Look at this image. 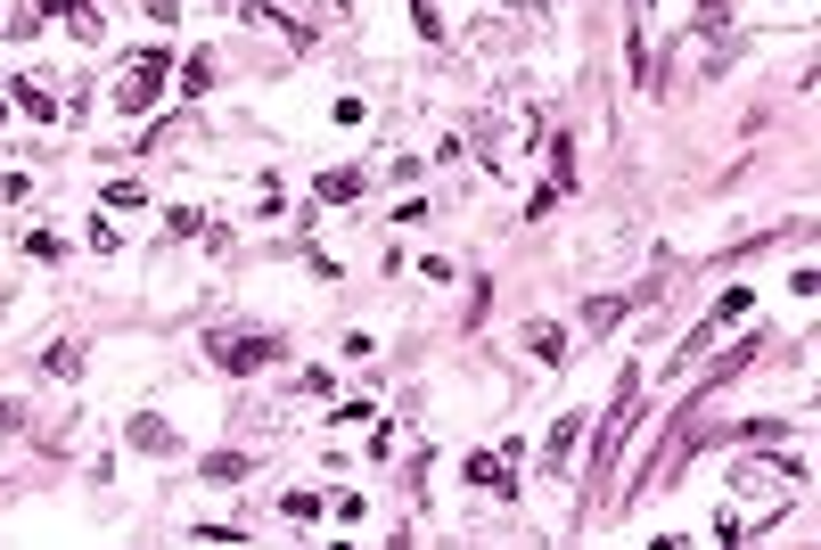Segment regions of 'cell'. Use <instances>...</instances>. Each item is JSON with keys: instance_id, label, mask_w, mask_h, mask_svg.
Wrapping results in <instances>:
<instances>
[{"instance_id": "obj_1", "label": "cell", "mask_w": 821, "mask_h": 550, "mask_svg": "<svg viewBox=\"0 0 821 550\" xmlns=\"http://www.w3.org/2000/svg\"><path fill=\"white\" fill-rule=\"evenodd\" d=\"M469 140H477V157H485L501 181H525V157L542 148V116L525 108V99H493V108L477 116Z\"/></svg>"}, {"instance_id": "obj_2", "label": "cell", "mask_w": 821, "mask_h": 550, "mask_svg": "<svg viewBox=\"0 0 821 550\" xmlns=\"http://www.w3.org/2000/svg\"><path fill=\"white\" fill-rule=\"evenodd\" d=\"M164 74H173V58H164V50H132V58H123V74H116V108L123 116H149L157 91H164Z\"/></svg>"}, {"instance_id": "obj_3", "label": "cell", "mask_w": 821, "mask_h": 550, "mask_svg": "<svg viewBox=\"0 0 821 550\" xmlns=\"http://www.w3.org/2000/svg\"><path fill=\"white\" fill-rule=\"evenodd\" d=\"M206 353H214L222 370H263V362H280V337H263V329H222V337H206Z\"/></svg>"}, {"instance_id": "obj_4", "label": "cell", "mask_w": 821, "mask_h": 550, "mask_svg": "<svg viewBox=\"0 0 821 550\" xmlns=\"http://www.w3.org/2000/svg\"><path fill=\"white\" fill-rule=\"evenodd\" d=\"M271 17H288L297 33H321V26L346 17V0H271Z\"/></svg>"}, {"instance_id": "obj_5", "label": "cell", "mask_w": 821, "mask_h": 550, "mask_svg": "<svg viewBox=\"0 0 821 550\" xmlns=\"http://www.w3.org/2000/svg\"><path fill=\"white\" fill-rule=\"evenodd\" d=\"M9 108H26L33 123H58V91H50V82H17V91H9Z\"/></svg>"}, {"instance_id": "obj_6", "label": "cell", "mask_w": 821, "mask_h": 550, "mask_svg": "<svg viewBox=\"0 0 821 550\" xmlns=\"http://www.w3.org/2000/svg\"><path fill=\"white\" fill-rule=\"evenodd\" d=\"M575 436H583V411H567L551 436H542V460H551V469H567V460H575Z\"/></svg>"}, {"instance_id": "obj_7", "label": "cell", "mask_w": 821, "mask_h": 550, "mask_svg": "<svg viewBox=\"0 0 821 550\" xmlns=\"http://www.w3.org/2000/svg\"><path fill=\"white\" fill-rule=\"evenodd\" d=\"M469 484H485V493H518V477H510V460H501V452H477L469 460Z\"/></svg>"}, {"instance_id": "obj_8", "label": "cell", "mask_w": 821, "mask_h": 550, "mask_svg": "<svg viewBox=\"0 0 821 550\" xmlns=\"http://www.w3.org/2000/svg\"><path fill=\"white\" fill-rule=\"evenodd\" d=\"M525 353H534V362H567V329L559 321H534V329H525Z\"/></svg>"}, {"instance_id": "obj_9", "label": "cell", "mask_w": 821, "mask_h": 550, "mask_svg": "<svg viewBox=\"0 0 821 550\" xmlns=\"http://www.w3.org/2000/svg\"><path fill=\"white\" fill-rule=\"evenodd\" d=\"M312 198H321V206H346V198H362V173H321V181H312Z\"/></svg>"}, {"instance_id": "obj_10", "label": "cell", "mask_w": 821, "mask_h": 550, "mask_svg": "<svg viewBox=\"0 0 821 550\" xmlns=\"http://www.w3.org/2000/svg\"><path fill=\"white\" fill-rule=\"evenodd\" d=\"M198 469H206V477H214V484H239V477H247V452H206V460H198Z\"/></svg>"}, {"instance_id": "obj_11", "label": "cell", "mask_w": 821, "mask_h": 550, "mask_svg": "<svg viewBox=\"0 0 821 550\" xmlns=\"http://www.w3.org/2000/svg\"><path fill=\"white\" fill-rule=\"evenodd\" d=\"M624 321V296H592V304H583V329H617Z\"/></svg>"}, {"instance_id": "obj_12", "label": "cell", "mask_w": 821, "mask_h": 550, "mask_svg": "<svg viewBox=\"0 0 821 550\" xmlns=\"http://www.w3.org/2000/svg\"><path fill=\"white\" fill-rule=\"evenodd\" d=\"M206 82H214V58L198 50V58H189V67H181V91H189V99H206Z\"/></svg>"}, {"instance_id": "obj_13", "label": "cell", "mask_w": 821, "mask_h": 550, "mask_svg": "<svg viewBox=\"0 0 821 550\" xmlns=\"http://www.w3.org/2000/svg\"><path fill=\"white\" fill-rule=\"evenodd\" d=\"M26 256H33V263H58V256H67V239H58V230H33Z\"/></svg>"}, {"instance_id": "obj_14", "label": "cell", "mask_w": 821, "mask_h": 550, "mask_svg": "<svg viewBox=\"0 0 821 550\" xmlns=\"http://www.w3.org/2000/svg\"><path fill=\"white\" fill-rule=\"evenodd\" d=\"M132 443H149V452H164V443H173V428H164V419H132Z\"/></svg>"}, {"instance_id": "obj_15", "label": "cell", "mask_w": 821, "mask_h": 550, "mask_svg": "<svg viewBox=\"0 0 821 550\" xmlns=\"http://www.w3.org/2000/svg\"><path fill=\"white\" fill-rule=\"evenodd\" d=\"M99 206H108V214H132V206H149V198H140L132 181H116V189H108V198H99Z\"/></svg>"}, {"instance_id": "obj_16", "label": "cell", "mask_w": 821, "mask_h": 550, "mask_svg": "<svg viewBox=\"0 0 821 550\" xmlns=\"http://www.w3.org/2000/svg\"><path fill=\"white\" fill-rule=\"evenodd\" d=\"M67 26H74L82 41H99V9H91V0H74V9H67Z\"/></svg>"}, {"instance_id": "obj_17", "label": "cell", "mask_w": 821, "mask_h": 550, "mask_svg": "<svg viewBox=\"0 0 821 550\" xmlns=\"http://www.w3.org/2000/svg\"><path fill=\"white\" fill-rule=\"evenodd\" d=\"M280 510H288V518H297V526H312V518H321V493H288V501H280Z\"/></svg>"}, {"instance_id": "obj_18", "label": "cell", "mask_w": 821, "mask_h": 550, "mask_svg": "<svg viewBox=\"0 0 821 550\" xmlns=\"http://www.w3.org/2000/svg\"><path fill=\"white\" fill-rule=\"evenodd\" d=\"M41 362H50L58 378H74V370H82V346H50V353H41Z\"/></svg>"}, {"instance_id": "obj_19", "label": "cell", "mask_w": 821, "mask_h": 550, "mask_svg": "<svg viewBox=\"0 0 821 550\" xmlns=\"http://www.w3.org/2000/svg\"><path fill=\"white\" fill-rule=\"evenodd\" d=\"M723 26V0H699V33H714Z\"/></svg>"}, {"instance_id": "obj_20", "label": "cell", "mask_w": 821, "mask_h": 550, "mask_svg": "<svg viewBox=\"0 0 821 550\" xmlns=\"http://www.w3.org/2000/svg\"><path fill=\"white\" fill-rule=\"evenodd\" d=\"M74 9V0H33V17H67Z\"/></svg>"}, {"instance_id": "obj_21", "label": "cell", "mask_w": 821, "mask_h": 550, "mask_svg": "<svg viewBox=\"0 0 821 550\" xmlns=\"http://www.w3.org/2000/svg\"><path fill=\"white\" fill-rule=\"evenodd\" d=\"M493 9H510V17H534V9H542V0H493Z\"/></svg>"}, {"instance_id": "obj_22", "label": "cell", "mask_w": 821, "mask_h": 550, "mask_svg": "<svg viewBox=\"0 0 821 550\" xmlns=\"http://www.w3.org/2000/svg\"><path fill=\"white\" fill-rule=\"evenodd\" d=\"M0 428H26V411H17V403H0Z\"/></svg>"}]
</instances>
